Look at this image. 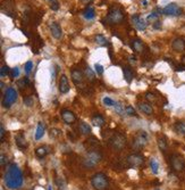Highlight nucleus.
I'll use <instances>...</instances> for the list:
<instances>
[{
    "label": "nucleus",
    "mask_w": 185,
    "mask_h": 190,
    "mask_svg": "<svg viewBox=\"0 0 185 190\" xmlns=\"http://www.w3.org/2000/svg\"><path fill=\"white\" fill-rule=\"evenodd\" d=\"M3 180H5V184L8 189H18L20 187H22L24 181L23 172L20 171V169L16 164H10L7 169L6 173H5Z\"/></svg>",
    "instance_id": "obj_1"
},
{
    "label": "nucleus",
    "mask_w": 185,
    "mask_h": 190,
    "mask_svg": "<svg viewBox=\"0 0 185 190\" xmlns=\"http://www.w3.org/2000/svg\"><path fill=\"white\" fill-rule=\"evenodd\" d=\"M92 187L96 190H107L109 187V180L105 173H96L91 179Z\"/></svg>",
    "instance_id": "obj_3"
},
{
    "label": "nucleus",
    "mask_w": 185,
    "mask_h": 190,
    "mask_svg": "<svg viewBox=\"0 0 185 190\" xmlns=\"http://www.w3.org/2000/svg\"><path fill=\"white\" fill-rule=\"evenodd\" d=\"M182 12V8L177 6L176 3H169L162 9V14H165L167 16H179Z\"/></svg>",
    "instance_id": "obj_9"
},
{
    "label": "nucleus",
    "mask_w": 185,
    "mask_h": 190,
    "mask_svg": "<svg viewBox=\"0 0 185 190\" xmlns=\"http://www.w3.org/2000/svg\"><path fill=\"white\" fill-rule=\"evenodd\" d=\"M102 160V155L98 150H91L86 154L84 160H83V165L85 169H93L94 166H97L98 164L101 162Z\"/></svg>",
    "instance_id": "obj_2"
},
{
    "label": "nucleus",
    "mask_w": 185,
    "mask_h": 190,
    "mask_svg": "<svg viewBox=\"0 0 185 190\" xmlns=\"http://www.w3.org/2000/svg\"><path fill=\"white\" fill-rule=\"evenodd\" d=\"M141 2H142V5H143V6H147V0H142Z\"/></svg>",
    "instance_id": "obj_48"
},
{
    "label": "nucleus",
    "mask_w": 185,
    "mask_h": 190,
    "mask_svg": "<svg viewBox=\"0 0 185 190\" xmlns=\"http://www.w3.org/2000/svg\"><path fill=\"white\" fill-rule=\"evenodd\" d=\"M174 130L179 136H185V123L184 122H176L174 124Z\"/></svg>",
    "instance_id": "obj_21"
},
{
    "label": "nucleus",
    "mask_w": 185,
    "mask_h": 190,
    "mask_svg": "<svg viewBox=\"0 0 185 190\" xmlns=\"http://www.w3.org/2000/svg\"><path fill=\"white\" fill-rule=\"evenodd\" d=\"M132 48H133V50H135L136 53H142L143 48H144V44H142V41L141 40H133Z\"/></svg>",
    "instance_id": "obj_26"
},
{
    "label": "nucleus",
    "mask_w": 185,
    "mask_h": 190,
    "mask_svg": "<svg viewBox=\"0 0 185 190\" xmlns=\"http://www.w3.org/2000/svg\"><path fill=\"white\" fill-rule=\"evenodd\" d=\"M7 160H6V156L5 155H1V160H0V163H1V166H3L5 164H6Z\"/></svg>",
    "instance_id": "obj_44"
},
{
    "label": "nucleus",
    "mask_w": 185,
    "mask_h": 190,
    "mask_svg": "<svg viewBox=\"0 0 185 190\" xmlns=\"http://www.w3.org/2000/svg\"><path fill=\"white\" fill-rule=\"evenodd\" d=\"M8 73H9V67L6 66V65L1 67V71H0V76H6Z\"/></svg>",
    "instance_id": "obj_37"
},
{
    "label": "nucleus",
    "mask_w": 185,
    "mask_h": 190,
    "mask_svg": "<svg viewBox=\"0 0 185 190\" xmlns=\"http://www.w3.org/2000/svg\"><path fill=\"white\" fill-rule=\"evenodd\" d=\"M83 16L85 17L86 20H93L96 17V10L92 6H88L83 12Z\"/></svg>",
    "instance_id": "obj_20"
},
{
    "label": "nucleus",
    "mask_w": 185,
    "mask_h": 190,
    "mask_svg": "<svg viewBox=\"0 0 185 190\" xmlns=\"http://www.w3.org/2000/svg\"><path fill=\"white\" fill-rule=\"evenodd\" d=\"M146 98L149 100V101H151V103H157V100H158L157 96H156L153 92H150V91L146 94Z\"/></svg>",
    "instance_id": "obj_33"
},
{
    "label": "nucleus",
    "mask_w": 185,
    "mask_h": 190,
    "mask_svg": "<svg viewBox=\"0 0 185 190\" xmlns=\"http://www.w3.org/2000/svg\"><path fill=\"white\" fill-rule=\"evenodd\" d=\"M123 74H124V79L126 80V82H127V83H131L133 80V76H134L132 70H131L129 67H124V68H123Z\"/></svg>",
    "instance_id": "obj_23"
},
{
    "label": "nucleus",
    "mask_w": 185,
    "mask_h": 190,
    "mask_svg": "<svg viewBox=\"0 0 185 190\" xmlns=\"http://www.w3.org/2000/svg\"><path fill=\"white\" fill-rule=\"evenodd\" d=\"M158 147L159 149L165 153L167 148H168V145H167V141H166V138L165 137H159L158 138Z\"/></svg>",
    "instance_id": "obj_27"
},
{
    "label": "nucleus",
    "mask_w": 185,
    "mask_h": 190,
    "mask_svg": "<svg viewBox=\"0 0 185 190\" xmlns=\"http://www.w3.org/2000/svg\"><path fill=\"white\" fill-rule=\"evenodd\" d=\"M82 1H83L84 3H89V2H91L92 0H82Z\"/></svg>",
    "instance_id": "obj_46"
},
{
    "label": "nucleus",
    "mask_w": 185,
    "mask_h": 190,
    "mask_svg": "<svg viewBox=\"0 0 185 190\" xmlns=\"http://www.w3.org/2000/svg\"><path fill=\"white\" fill-rule=\"evenodd\" d=\"M182 64H183V65H185V55L182 57Z\"/></svg>",
    "instance_id": "obj_47"
},
{
    "label": "nucleus",
    "mask_w": 185,
    "mask_h": 190,
    "mask_svg": "<svg viewBox=\"0 0 185 190\" xmlns=\"http://www.w3.org/2000/svg\"><path fill=\"white\" fill-rule=\"evenodd\" d=\"M107 23L109 25H114V24H120L124 21V13L119 7L112 6L109 9V13L106 17Z\"/></svg>",
    "instance_id": "obj_4"
},
{
    "label": "nucleus",
    "mask_w": 185,
    "mask_h": 190,
    "mask_svg": "<svg viewBox=\"0 0 185 190\" xmlns=\"http://www.w3.org/2000/svg\"><path fill=\"white\" fill-rule=\"evenodd\" d=\"M43 136H44V125L42 122H40L37 127V131H35V140H40Z\"/></svg>",
    "instance_id": "obj_25"
},
{
    "label": "nucleus",
    "mask_w": 185,
    "mask_h": 190,
    "mask_svg": "<svg viewBox=\"0 0 185 190\" xmlns=\"http://www.w3.org/2000/svg\"><path fill=\"white\" fill-rule=\"evenodd\" d=\"M17 100V91L14 88H7V90L5 91L2 98V106L6 108H9L15 101Z\"/></svg>",
    "instance_id": "obj_8"
},
{
    "label": "nucleus",
    "mask_w": 185,
    "mask_h": 190,
    "mask_svg": "<svg viewBox=\"0 0 185 190\" xmlns=\"http://www.w3.org/2000/svg\"><path fill=\"white\" fill-rule=\"evenodd\" d=\"M48 190H52V187H48Z\"/></svg>",
    "instance_id": "obj_49"
},
{
    "label": "nucleus",
    "mask_w": 185,
    "mask_h": 190,
    "mask_svg": "<svg viewBox=\"0 0 185 190\" xmlns=\"http://www.w3.org/2000/svg\"><path fill=\"white\" fill-rule=\"evenodd\" d=\"M155 190H160V189H158V188H157V189H155Z\"/></svg>",
    "instance_id": "obj_50"
},
{
    "label": "nucleus",
    "mask_w": 185,
    "mask_h": 190,
    "mask_svg": "<svg viewBox=\"0 0 185 190\" xmlns=\"http://www.w3.org/2000/svg\"><path fill=\"white\" fill-rule=\"evenodd\" d=\"M15 141H16L17 147L20 148V149H25V148H27V146H29V143H27L26 139H25L23 133L17 134L16 137H15Z\"/></svg>",
    "instance_id": "obj_16"
},
{
    "label": "nucleus",
    "mask_w": 185,
    "mask_h": 190,
    "mask_svg": "<svg viewBox=\"0 0 185 190\" xmlns=\"http://www.w3.org/2000/svg\"><path fill=\"white\" fill-rule=\"evenodd\" d=\"M124 112H125V113L127 114L129 116H135V115H136L135 109H134L132 106H129H129H126L125 108H124Z\"/></svg>",
    "instance_id": "obj_32"
},
{
    "label": "nucleus",
    "mask_w": 185,
    "mask_h": 190,
    "mask_svg": "<svg viewBox=\"0 0 185 190\" xmlns=\"http://www.w3.org/2000/svg\"><path fill=\"white\" fill-rule=\"evenodd\" d=\"M139 109L143 112L146 115H152L153 114V108L148 103H139Z\"/></svg>",
    "instance_id": "obj_19"
},
{
    "label": "nucleus",
    "mask_w": 185,
    "mask_h": 190,
    "mask_svg": "<svg viewBox=\"0 0 185 190\" xmlns=\"http://www.w3.org/2000/svg\"><path fill=\"white\" fill-rule=\"evenodd\" d=\"M85 77L90 82H93L94 81V73H93V71L90 67H86L85 68Z\"/></svg>",
    "instance_id": "obj_30"
},
{
    "label": "nucleus",
    "mask_w": 185,
    "mask_h": 190,
    "mask_svg": "<svg viewBox=\"0 0 185 190\" xmlns=\"http://www.w3.org/2000/svg\"><path fill=\"white\" fill-rule=\"evenodd\" d=\"M92 123H93V125H96V127H103V124H105V118H103L100 114H96V115L92 117Z\"/></svg>",
    "instance_id": "obj_22"
},
{
    "label": "nucleus",
    "mask_w": 185,
    "mask_h": 190,
    "mask_svg": "<svg viewBox=\"0 0 185 190\" xmlns=\"http://www.w3.org/2000/svg\"><path fill=\"white\" fill-rule=\"evenodd\" d=\"M132 21H133V24L134 26L140 31H144L147 29V22L146 20H143L142 17H140L139 15H134L132 17Z\"/></svg>",
    "instance_id": "obj_13"
},
{
    "label": "nucleus",
    "mask_w": 185,
    "mask_h": 190,
    "mask_svg": "<svg viewBox=\"0 0 185 190\" xmlns=\"http://www.w3.org/2000/svg\"><path fill=\"white\" fill-rule=\"evenodd\" d=\"M102 103H103V105H106V106H115L116 105L115 101H114L111 98H109V97H105L102 99Z\"/></svg>",
    "instance_id": "obj_34"
},
{
    "label": "nucleus",
    "mask_w": 185,
    "mask_h": 190,
    "mask_svg": "<svg viewBox=\"0 0 185 190\" xmlns=\"http://www.w3.org/2000/svg\"><path fill=\"white\" fill-rule=\"evenodd\" d=\"M148 145V134L144 131H139L135 134V137L133 138L132 141V148L136 150H140L144 148Z\"/></svg>",
    "instance_id": "obj_6"
},
{
    "label": "nucleus",
    "mask_w": 185,
    "mask_h": 190,
    "mask_svg": "<svg viewBox=\"0 0 185 190\" xmlns=\"http://www.w3.org/2000/svg\"><path fill=\"white\" fill-rule=\"evenodd\" d=\"M72 79H73V82L76 86H81L83 83V80H84V75L79 70H73L72 71Z\"/></svg>",
    "instance_id": "obj_15"
},
{
    "label": "nucleus",
    "mask_w": 185,
    "mask_h": 190,
    "mask_svg": "<svg viewBox=\"0 0 185 190\" xmlns=\"http://www.w3.org/2000/svg\"><path fill=\"white\" fill-rule=\"evenodd\" d=\"M94 40H96L97 44H100V46H106V44H108L107 39H106L105 37H103L102 34H97L96 38H94Z\"/></svg>",
    "instance_id": "obj_29"
},
{
    "label": "nucleus",
    "mask_w": 185,
    "mask_h": 190,
    "mask_svg": "<svg viewBox=\"0 0 185 190\" xmlns=\"http://www.w3.org/2000/svg\"><path fill=\"white\" fill-rule=\"evenodd\" d=\"M70 82H68V79L65 74H63L59 79V91L61 94H67L70 91Z\"/></svg>",
    "instance_id": "obj_14"
},
{
    "label": "nucleus",
    "mask_w": 185,
    "mask_h": 190,
    "mask_svg": "<svg viewBox=\"0 0 185 190\" xmlns=\"http://www.w3.org/2000/svg\"><path fill=\"white\" fill-rule=\"evenodd\" d=\"M170 166L175 172H183L185 170V160L179 154H173L170 156Z\"/></svg>",
    "instance_id": "obj_7"
},
{
    "label": "nucleus",
    "mask_w": 185,
    "mask_h": 190,
    "mask_svg": "<svg viewBox=\"0 0 185 190\" xmlns=\"http://www.w3.org/2000/svg\"><path fill=\"white\" fill-rule=\"evenodd\" d=\"M61 134V131L58 130V129H51L50 130V137L51 138H57Z\"/></svg>",
    "instance_id": "obj_35"
},
{
    "label": "nucleus",
    "mask_w": 185,
    "mask_h": 190,
    "mask_svg": "<svg viewBox=\"0 0 185 190\" xmlns=\"http://www.w3.org/2000/svg\"><path fill=\"white\" fill-rule=\"evenodd\" d=\"M50 8L52 10H55V12L59 9V3H58V1L57 0H52L51 1V5H50Z\"/></svg>",
    "instance_id": "obj_39"
},
{
    "label": "nucleus",
    "mask_w": 185,
    "mask_h": 190,
    "mask_svg": "<svg viewBox=\"0 0 185 190\" xmlns=\"http://www.w3.org/2000/svg\"><path fill=\"white\" fill-rule=\"evenodd\" d=\"M25 68H24V70H25V72H26L27 74L30 73L31 72V70H32V67H33V64H32V62H31V60H29V62H26V64H25Z\"/></svg>",
    "instance_id": "obj_38"
},
{
    "label": "nucleus",
    "mask_w": 185,
    "mask_h": 190,
    "mask_svg": "<svg viewBox=\"0 0 185 190\" xmlns=\"http://www.w3.org/2000/svg\"><path fill=\"white\" fill-rule=\"evenodd\" d=\"M150 167H151L152 173H153V174H158L159 164H158V162L156 160V158H151V160H150Z\"/></svg>",
    "instance_id": "obj_28"
},
{
    "label": "nucleus",
    "mask_w": 185,
    "mask_h": 190,
    "mask_svg": "<svg viewBox=\"0 0 185 190\" xmlns=\"http://www.w3.org/2000/svg\"><path fill=\"white\" fill-rule=\"evenodd\" d=\"M172 47L175 51H182V50L185 49V40L183 38H177V39L173 41Z\"/></svg>",
    "instance_id": "obj_17"
},
{
    "label": "nucleus",
    "mask_w": 185,
    "mask_h": 190,
    "mask_svg": "<svg viewBox=\"0 0 185 190\" xmlns=\"http://www.w3.org/2000/svg\"><path fill=\"white\" fill-rule=\"evenodd\" d=\"M127 163L131 167H140L144 163V157L141 154H132L127 157Z\"/></svg>",
    "instance_id": "obj_10"
},
{
    "label": "nucleus",
    "mask_w": 185,
    "mask_h": 190,
    "mask_svg": "<svg viewBox=\"0 0 185 190\" xmlns=\"http://www.w3.org/2000/svg\"><path fill=\"white\" fill-rule=\"evenodd\" d=\"M50 1H52V0H50Z\"/></svg>",
    "instance_id": "obj_51"
},
{
    "label": "nucleus",
    "mask_w": 185,
    "mask_h": 190,
    "mask_svg": "<svg viewBox=\"0 0 185 190\" xmlns=\"http://www.w3.org/2000/svg\"><path fill=\"white\" fill-rule=\"evenodd\" d=\"M18 75H20V68H18V67H14V68H11L10 76L13 77V79H15V77H17Z\"/></svg>",
    "instance_id": "obj_36"
},
{
    "label": "nucleus",
    "mask_w": 185,
    "mask_h": 190,
    "mask_svg": "<svg viewBox=\"0 0 185 190\" xmlns=\"http://www.w3.org/2000/svg\"><path fill=\"white\" fill-rule=\"evenodd\" d=\"M157 17H158V14H156V13H151L150 15L148 16V18H147V21L148 22H151V21H155L157 20Z\"/></svg>",
    "instance_id": "obj_42"
},
{
    "label": "nucleus",
    "mask_w": 185,
    "mask_h": 190,
    "mask_svg": "<svg viewBox=\"0 0 185 190\" xmlns=\"http://www.w3.org/2000/svg\"><path fill=\"white\" fill-rule=\"evenodd\" d=\"M126 137L123 133H119V132H116L111 136V138L109 139V145L111 146L112 149L115 150H120L124 149V147L126 146Z\"/></svg>",
    "instance_id": "obj_5"
},
{
    "label": "nucleus",
    "mask_w": 185,
    "mask_h": 190,
    "mask_svg": "<svg viewBox=\"0 0 185 190\" xmlns=\"http://www.w3.org/2000/svg\"><path fill=\"white\" fill-rule=\"evenodd\" d=\"M153 27H155V29H161V23L157 21V22H156V23L153 24Z\"/></svg>",
    "instance_id": "obj_45"
},
{
    "label": "nucleus",
    "mask_w": 185,
    "mask_h": 190,
    "mask_svg": "<svg viewBox=\"0 0 185 190\" xmlns=\"http://www.w3.org/2000/svg\"><path fill=\"white\" fill-rule=\"evenodd\" d=\"M79 131L81 132V134H83V136H89V134H91V132H92V129H91V127H90L88 123H85V122H79Z\"/></svg>",
    "instance_id": "obj_18"
},
{
    "label": "nucleus",
    "mask_w": 185,
    "mask_h": 190,
    "mask_svg": "<svg viewBox=\"0 0 185 190\" xmlns=\"http://www.w3.org/2000/svg\"><path fill=\"white\" fill-rule=\"evenodd\" d=\"M0 131H1V140H3V138H5V133H6V131H5V127H3V125L1 124L0 125Z\"/></svg>",
    "instance_id": "obj_43"
},
{
    "label": "nucleus",
    "mask_w": 185,
    "mask_h": 190,
    "mask_svg": "<svg viewBox=\"0 0 185 190\" xmlns=\"http://www.w3.org/2000/svg\"><path fill=\"white\" fill-rule=\"evenodd\" d=\"M60 114H61V118H63V121L66 124H73L76 121L75 114H74L73 112H70V110L63 109Z\"/></svg>",
    "instance_id": "obj_12"
},
{
    "label": "nucleus",
    "mask_w": 185,
    "mask_h": 190,
    "mask_svg": "<svg viewBox=\"0 0 185 190\" xmlns=\"http://www.w3.org/2000/svg\"><path fill=\"white\" fill-rule=\"evenodd\" d=\"M49 29L50 32H51V35H52L55 39H60L61 35H63V30L60 25L57 22H52V23L49 24Z\"/></svg>",
    "instance_id": "obj_11"
},
{
    "label": "nucleus",
    "mask_w": 185,
    "mask_h": 190,
    "mask_svg": "<svg viewBox=\"0 0 185 190\" xmlns=\"http://www.w3.org/2000/svg\"><path fill=\"white\" fill-rule=\"evenodd\" d=\"M94 68H96V72L99 74V75H101V74L103 73V67L101 66L100 64H96V65H94Z\"/></svg>",
    "instance_id": "obj_40"
},
{
    "label": "nucleus",
    "mask_w": 185,
    "mask_h": 190,
    "mask_svg": "<svg viewBox=\"0 0 185 190\" xmlns=\"http://www.w3.org/2000/svg\"><path fill=\"white\" fill-rule=\"evenodd\" d=\"M24 104H25V105H26V106H32V105H33V100H32V98H31V97H25V98H24Z\"/></svg>",
    "instance_id": "obj_41"
},
{
    "label": "nucleus",
    "mask_w": 185,
    "mask_h": 190,
    "mask_svg": "<svg viewBox=\"0 0 185 190\" xmlns=\"http://www.w3.org/2000/svg\"><path fill=\"white\" fill-rule=\"evenodd\" d=\"M29 84H30V81H29V79H27V77H24V79H22V80L17 81V86H18L20 89L25 88L26 86H29Z\"/></svg>",
    "instance_id": "obj_31"
},
{
    "label": "nucleus",
    "mask_w": 185,
    "mask_h": 190,
    "mask_svg": "<svg viewBox=\"0 0 185 190\" xmlns=\"http://www.w3.org/2000/svg\"><path fill=\"white\" fill-rule=\"evenodd\" d=\"M49 153V148L46 146H41L39 148H37L35 150V155H37L39 158H43V157H46Z\"/></svg>",
    "instance_id": "obj_24"
}]
</instances>
